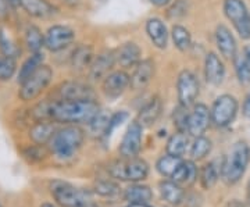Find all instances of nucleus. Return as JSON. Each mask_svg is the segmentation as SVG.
<instances>
[{"mask_svg": "<svg viewBox=\"0 0 250 207\" xmlns=\"http://www.w3.org/2000/svg\"><path fill=\"white\" fill-rule=\"evenodd\" d=\"M100 110L98 100L52 99L50 121L59 125H88Z\"/></svg>", "mask_w": 250, "mask_h": 207, "instance_id": "1", "label": "nucleus"}, {"mask_svg": "<svg viewBox=\"0 0 250 207\" xmlns=\"http://www.w3.org/2000/svg\"><path fill=\"white\" fill-rule=\"evenodd\" d=\"M85 131L81 125H60L47 144L50 156L65 163L75 157L85 142Z\"/></svg>", "mask_w": 250, "mask_h": 207, "instance_id": "2", "label": "nucleus"}, {"mask_svg": "<svg viewBox=\"0 0 250 207\" xmlns=\"http://www.w3.org/2000/svg\"><path fill=\"white\" fill-rule=\"evenodd\" d=\"M250 162V147L248 142L238 141L232 145L229 153L224 159L221 178L227 185H235L242 180Z\"/></svg>", "mask_w": 250, "mask_h": 207, "instance_id": "3", "label": "nucleus"}, {"mask_svg": "<svg viewBox=\"0 0 250 207\" xmlns=\"http://www.w3.org/2000/svg\"><path fill=\"white\" fill-rule=\"evenodd\" d=\"M53 68L49 64H42L29 78L20 83L17 93L18 100L22 103H34L47 90L50 83L53 82Z\"/></svg>", "mask_w": 250, "mask_h": 207, "instance_id": "4", "label": "nucleus"}, {"mask_svg": "<svg viewBox=\"0 0 250 207\" xmlns=\"http://www.w3.org/2000/svg\"><path fill=\"white\" fill-rule=\"evenodd\" d=\"M149 164L143 159H118L108 164V174L116 180L124 182H141L149 175Z\"/></svg>", "mask_w": 250, "mask_h": 207, "instance_id": "5", "label": "nucleus"}, {"mask_svg": "<svg viewBox=\"0 0 250 207\" xmlns=\"http://www.w3.org/2000/svg\"><path fill=\"white\" fill-rule=\"evenodd\" d=\"M54 100H98V92L88 80L72 78L60 82L52 92Z\"/></svg>", "mask_w": 250, "mask_h": 207, "instance_id": "6", "label": "nucleus"}, {"mask_svg": "<svg viewBox=\"0 0 250 207\" xmlns=\"http://www.w3.org/2000/svg\"><path fill=\"white\" fill-rule=\"evenodd\" d=\"M50 195L60 207L88 206V193L64 181H52L49 185Z\"/></svg>", "mask_w": 250, "mask_h": 207, "instance_id": "7", "label": "nucleus"}, {"mask_svg": "<svg viewBox=\"0 0 250 207\" xmlns=\"http://www.w3.org/2000/svg\"><path fill=\"white\" fill-rule=\"evenodd\" d=\"M224 16L241 39H250V13L243 0H224Z\"/></svg>", "mask_w": 250, "mask_h": 207, "instance_id": "8", "label": "nucleus"}, {"mask_svg": "<svg viewBox=\"0 0 250 207\" xmlns=\"http://www.w3.org/2000/svg\"><path fill=\"white\" fill-rule=\"evenodd\" d=\"M177 99L178 104L190 108L197 102L200 95V81L193 70L184 68L177 75Z\"/></svg>", "mask_w": 250, "mask_h": 207, "instance_id": "9", "label": "nucleus"}, {"mask_svg": "<svg viewBox=\"0 0 250 207\" xmlns=\"http://www.w3.org/2000/svg\"><path fill=\"white\" fill-rule=\"evenodd\" d=\"M77 31L67 24H53L45 32V49L50 53H60L74 46Z\"/></svg>", "mask_w": 250, "mask_h": 207, "instance_id": "10", "label": "nucleus"}, {"mask_svg": "<svg viewBox=\"0 0 250 207\" xmlns=\"http://www.w3.org/2000/svg\"><path fill=\"white\" fill-rule=\"evenodd\" d=\"M210 110H211V123L218 128H225L233 123L239 110V103L235 96L229 93H224L213 102V106L210 107Z\"/></svg>", "mask_w": 250, "mask_h": 207, "instance_id": "11", "label": "nucleus"}, {"mask_svg": "<svg viewBox=\"0 0 250 207\" xmlns=\"http://www.w3.org/2000/svg\"><path fill=\"white\" fill-rule=\"evenodd\" d=\"M117 67L114 49H102L96 52V56L86 72V80L95 83H100L110 72Z\"/></svg>", "mask_w": 250, "mask_h": 207, "instance_id": "12", "label": "nucleus"}, {"mask_svg": "<svg viewBox=\"0 0 250 207\" xmlns=\"http://www.w3.org/2000/svg\"><path fill=\"white\" fill-rule=\"evenodd\" d=\"M99 85H100V92L106 99L116 100L121 98L126 90H129L131 75L125 70L114 68Z\"/></svg>", "mask_w": 250, "mask_h": 207, "instance_id": "13", "label": "nucleus"}, {"mask_svg": "<svg viewBox=\"0 0 250 207\" xmlns=\"http://www.w3.org/2000/svg\"><path fill=\"white\" fill-rule=\"evenodd\" d=\"M156 74H157L156 60L153 57H143L129 72V75H131L129 90L143 92L156 78Z\"/></svg>", "mask_w": 250, "mask_h": 207, "instance_id": "14", "label": "nucleus"}, {"mask_svg": "<svg viewBox=\"0 0 250 207\" xmlns=\"http://www.w3.org/2000/svg\"><path fill=\"white\" fill-rule=\"evenodd\" d=\"M143 128L136 120L131 121L129 125L125 131L124 136L121 139V144L118 147V153L123 159H134L138 157V154L142 149Z\"/></svg>", "mask_w": 250, "mask_h": 207, "instance_id": "15", "label": "nucleus"}, {"mask_svg": "<svg viewBox=\"0 0 250 207\" xmlns=\"http://www.w3.org/2000/svg\"><path fill=\"white\" fill-rule=\"evenodd\" d=\"M145 32L149 42L157 50H166L171 41L170 29L166 20L157 16H152L145 22Z\"/></svg>", "mask_w": 250, "mask_h": 207, "instance_id": "16", "label": "nucleus"}, {"mask_svg": "<svg viewBox=\"0 0 250 207\" xmlns=\"http://www.w3.org/2000/svg\"><path fill=\"white\" fill-rule=\"evenodd\" d=\"M211 110L205 103H195L188 118V134L192 138L205 135L208 126L211 125Z\"/></svg>", "mask_w": 250, "mask_h": 207, "instance_id": "17", "label": "nucleus"}, {"mask_svg": "<svg viewBox=\"0 0 250 207\" xmlns=\"http://www.w3.org/2000/svg\"><path fill=\"white\" fill-rule=\"evenodd\" d=\"M96 56L95 47L89 42H82L78 45H74L72 52L68 57L70 68L75 75H86L90 64Z\"/></svg>", "mask_w": 250, "mask_h": 207, "instance_id": "18", "label": "nucleus"}, {"mask_svg": "<svg viewBox=\"0 0 250 207\" xmlns=\"http://www.w3.org/2000/svg\"><path fill=\"white\" fill-rule=\"evenodd\" d=\"M117 68L131 71L136 64L143 59V50L138 42L125 41L114 49Z\"/></svg>", "mask_w": 250, "mask_h": 207, "instance_id": "19", "label": "nucleus"}, {"mask_svg": "<svg viewBox=\"0 0 250 207\" xmlns=\"http://www.w3.org/2000/svg\"><path fill=\"white\" fill-rule=\"evenodd\" d=\"M227 68L223 57L215 52H207L203 62V75L206 82L211 86H220L225 80Z\"/></svg>", "mask_w": 250, "mask_h": 207, "instance_id": "20", "label": "nucleus"}, {"mask_svg": "<svg viewBox=\"0 0 250 207\" xmlns=\"http://www.w3.org/2000/svg\"><path fill=\"white\" fill-rule=\"evenodd\" d=\"M214 42L218 54L225 60L232 62L235 56L238 54V43H236V39H235L232 31L225 24H218L215 27Z\"/></svg>", "mask_w": 250, "mask_h": 207, "instance_id": "21", "label": "nucleus"}, {"mask_svg": "<svg viewBox=\"0 0 250 207\" xmlns=\"http://www.w3.org/2000/svg\"><path fill=\"white\" fill-rule=\"evenodd\" d=\"M20 7L31 18L50 20L59 14L57 6L50 0H20Z\"/></svg>", "mask_w": 250, "mask_h": 207, "instance_id": "22", "label": "nucleus"}, {"mask_svg": "<svg viewBox=\"0 0 250 207\" xmlns=\"http://www.w3.org/2000/svg\"><path fill=\"white\" fill-rule=\"evenodd\" d=\"M163 99H161L159 95H154L150 99L147 100L142 107L139 108L138 111V116H136V121L143 126V128H150L153 126L157 120L161 117V113H163Z\"/></svg>", "mask_w": 250, "mask_h": 207, "instance_id": "23", "label": "nucleus"}, {"mask_svg": "<svg viewBox=\"0 0 250 207\" xmlns=\"http://www.w3.org/2000/svg\"><path fill=\"white\" fill-rule=\"evenodd\" d=\"M59 124L54 121H34L31 125L28 126L27 136L31 144L36 145H43L47 146V144L50 142V139L53 138L54 132L57 131Z\"/></svg>", "mask_w": 250, "mask_h": 207, "instance_id": "24", "label": "nucleus"}, {"mask_svg": "<svg viewBox=\"0 0 250 207\" xmlns=\"http://www.w3.org/2000/svg\"><path fill=\"white\" fill-rule=\"evenodd\" d=\"M0 53L16 60L22 53L21 43L16 39L14 34H11L9 27L4 24L0 25Z\"/></svg>", "mask_w": 250, "mask_h": 207, "instance_id": "25", "label": "nucleus"}, {"mask_svg": "<svg viewBox=\"0 0 250 207\" xmlns=\"http://www.w3.org/2000/svg\"><path fill=\"white\" fill-rule=\"evenodd\" d=\"M197 178H199V168L193 160H182L177 171L171 177V180L181 186H192Z\"/></svg>", "mask_w": 250, "mask_h": 207, "instance_id": "26", "label": "nucleus"}, {"mask_svg": "<svg viewBox=\"0 0 250 207\" xmlns=\"http://www.w3.org/2000/svg\"><path fill=\"white\" fill-rule=\"evenodd\" d=\"M24 46L29 53H39L45 49V34L35 24H27L24 31Z\"/></svg>", "mask_w": 250, "mask_h": 207, "instance_id": "27", "label": "nucleus"}, {"mask_svg": "<svg viewBox=\"0 0 250 207\" xmlns=\"http://www.w3.org/2000/svg\"><path fill=\"white\" fill-rule=\"evenodd\" d=\"M170 36L172 46L179 53H188L192 49V32L190 29L179 22H175L170 29Z\"/></svg>", "mask_w": 250, "mask_h": 207, "instance_id": "28", "label": "nucleus"}, {"mask_svg": "<svg viewBox=\"0 0 250 207\" xmlns=\"http://www.w3.org/2000/svg\"><path fill=\"white\" fill-rule=\"evenodd\" d=\"M190 138L188 132H182V131H175L172 135L168 138L167 145H166V153L172 154L175 157H184L185 154L189 152L190 149Z\"/></svg>", "mask_w": 250, "mask_h": 207, "instance_id": "29", "label": "nucleus"}, {"mask_svg": "<svg viewBox=\"0 0 250 207\" xmlns=\"http://www.w3.org/2000/svg\"><path fill=\"white\" fill-rule=\"evenodd\" d=\"M124 199L132 206H143L150 203V200L153 199V192L147 185L134 182L124 190Z\"/></svg>", "mask_w": 250, "mask_h": 207, "instance_id": "30", "label": "nucleus"}, {"mask_svg": "<svg viewBox=\"0 0 250 207\" xmlns=\"http://www.w3.org/2000/svg\"><path fill=\"white\" fill-rule=\"evenodd\" d=\"M159 189H160L161 198L167 203H170L171 206H179L185 200V192L182 186L172 180L161 181L159 184Z\"/></svg>", "mask_w": 250, "mask_h": 207, "instance_id": "31", "label": "nucleus"}, {"mask_svg": "<svg viewBox=\"0 0 250 207\" xmlns=\"http://www.w3.org/2000/svg\"><path fill=\"white\" fill-rule=\"evenodd\" d=\"M42 64H45V54H43V52L29 54L27 59L24 60V63L21 64V67H20V70L17 72L18 85L22 83L27 78H29Z\"/></svg>", "mask_w": 250, "mask_h": 207, "instance_id": "32", "label": "nucleus"}, {"mask_svg": "<svg viewBox=\"0 0 250 207\" xmlns=\"http://www.w3.org/2000/svg\"><path fill=\"white\" fill-rule=\"evenodd\" d=\"M110 116L103 108L99 111L98 114L93 117V120L88 124V134L96 139H104L108 129V123H110Z\"/></svg>", "mask_w": 250, "mask_h": 207, "instance_id": "33", "label": "nucleus"}, {"mask_svg": "<svg viewBox=\"0 0 250 207\" xmlns=\"http://www.w3.org/2000/svg\"><path fill=\"white\" fill-rule=\"evenodd\" d=\"M21 154L22 159L28 163V164H39V163L45 162L46 159L50 156V152L47 149V146L36 144H28L25 147L21 149Z\"/></svg>", "mask_w": 250, "mask_h": 207, "instance_id": "34", "label": "nucleus"}, {"mask_svg": "<svg viewBox=\"0 0 250 207\" xmlns=\"http://www.w3.org/2000/svg\"><path fill=\"white\" fill-rule=\"evenodd\" d=\"M221 171H223V168L217 167V162H210L205 164L202 167V170L199 171V178H200V184H202L203 189H211L217 184L218 178H221Z\"/></svg>", "mask_w": 250, "mask_h": 207, "instance_id": "35", "label": "nucleus"}, {"mask_svg": "<svg viewBox=\"0 0 250 207\" xmlns=\"http://www.w3.org/2000/svg\"><path fill=\"white\" fill-rule=\"evenodd\" d=\"M213 149V142L211 139L206 138L205 135L193 138L192 144H190V149H189V154L192 157L193 162H199L202 159H205L206 156H208Z\"/></svg>", "mask_w": 250, "mask_h": 207, "instance_id": "36", "label": "nucleus"}, {"mask_svg": "<svg viewBox=\"0 0 250 207\" xmlns=\"http://www.w3.org/2000/svg\"><path fill=\"white\" fill-rule=\"evenodd\" d=\"M182 163L181 157H175L172 154H163L160 159L156 163V170L159 171L160 175L171 178L174 175V172L177 171V168L179 167V164Z\"/></svg>", "mask_w": 250, "mask_h": 207, "instance_id": "37", "label": "nucleus"}, {"mask_svg": "<svg viewBox=\"0 0 250 207\" xmlns=\"http://www.w3.org/2000/svg\"><path fill=\"white\" fill-rule=\"evenodd\" d=\"M189 10H190V0H174L166 9V17L170 21H174L175 24L187 17Z\"/></svg>", "mask_w": 250, "mask_h": 207, "instance_id": "38", "label": "nucleus"}, {"mask_svg": "<svg viewBox=\"0 0 250 207\" xmlns=\"http://www.w3.org/2000/svg\"><path fill=\"white\" fill-rule=\"evenodd\" d=\"M235 75L241 85H250V65L243 54H236L232 60Z\"/></svg>", "mask_w": 250, "mask_h": 207, "instance_id": "39", "label": "nucleus"}, {"mask_svg": "<svg viewBox=\"0 0 250 207\" xmlns=\"http://www.w3.org/2000/svg\"><path fill=\"white\" fill-rule=\"evenodd\" d=\"M17 72V60L0 53V82H7L14 78Z\"/></svg>", "mask_w": 250, "mask_h": 207, "instance_id": "40", "label": "nucleus"}, {"mask_svg": "<svg viewBox=\"0 0 250 207\" xmlns=\"http://www.w3.org/2000/svg\"><path fill=\"white\" fill-rule=\"evenodd\" d=\"M95 192L103 198H116L121 193L120 185L110 180H99L95 184Z\"/></svg>", "mask_w": 250, "mask_h": 207, "instance_id": "41", "label": "nucleus"}, {"mask_svg": "<svg viewBox=\"0 0 250 207\" xmlns=\"http://www.w3.org/2000/svg\"><path fill=\"white\" fill-rule=\"evenodd\" d=\"M188 118H189V108L178 104V107L172 113V123L177 131L188 132Z\"/></svg>", "mask_w": 250, "mask_h": 207, "instance_id": "42", "label": "nucleus"}, {"mask_svg": "<svg viewBox=\"0 0 250 207\" xmlns=\"http://www.w3.org/2000/svg\"><path fill=\"white\" fill-rule=\"evenodd\" d=\"M128 118H129V113H128V111H125V110H118V111H116V113H113V114L110 116L107 134H106V138H104V139H107L108 136L113 134V131L121 125L124 121H126Z\"/></svg>", "mask_w": 250, "mask_h": 207, "instance_id": "43", "label": "nucleus"}, {"mask_svg": "<svg viewBox=\"0 0 250 207\" xmlns=\"http://www.w3.org/2000/svg\"><path fill=\"white\" fill-rule=\"evenodd\" d=\"M13 11L14 9L11 7L9 0H0V22H9Z\"/></svg>", "mask_w": 250, "mask_h": 207, "instance_id": "44", "label": "nucleus"}, {"mask_svg": "<svg viewBox=\"0 0 250 207\" xmlns=\"http://www.w3.org/2000/svg\"><path fill=\"white\" fill-rule=\"evenodd\" d=\"M156 9H167L174 0H147Z\"/></svg>", "mask_w": 250, "mask_h": 207, "instance_id": "45", "label": "nucleus"}, {"mask_svg": "<svg viewBox=\"0 0 250 207\" xmlns=\"http://www.w3.org/2000/svg\"><path fill=\"white\" fill-rule=\"evenodd\" d=\"M242 114H243L246 118H250V92L246 95V98H245V100H243Z\"/></svg>", "mask_w": 250, "mask_h": 207, "instance_id": "46", "label": "nucleus"}, {"mask_svg": "<svg viewBox=\"0 0 250 207\" xmlns=\"http://www.w3.org/2000/svg\"><path fill=\"white\" fill-rule=\"evenodd\" d=\"M224 207H248L241 200H229Z\"/></svg>", "mask_w": 250, "mask_h": 207, "instance_id": "47", "label": "nucleus"}, {"mask_svg": "<svg viewBox=\"0 0 250 207\" xmlns=\"http://www.w3.org/2000/svg\"><path fill=\"white\" fill-rule=\"evenodd\" d=\"M243 56H245V59H246V62L249 63L250 65V45H246L243 47Z\"/></svg>", "mask_w": 250, "mask_h": 207, "instance_id": "48", "label": "nucleus"}, {"mask_svg": "<svg viewBox=\"0 0 250 207\" xmlns=\"http://www.w3.org/2000/svg\"><path fill=\"white\" fill-rule=\"evenodd\" d=\"M64 4H67V6H70V7H75L78 3H80V0H62Z\"/></svg>", "mask_w": 250, "mask_h": 207, "instance_id": "49", "label": "nucleus"}, {"mask_svg": "<svg viewBox=\"0 0 250 207\" xmlns=\"http://www.w3.org/2000/svg\"><path fill=\"white\" fill-rule=\"evenodd\" d=\"M9 3L14 10H17L20 7V0H9Z\"/></svg>", "mask_w": 250, "mask_h": 207, "instance_id": "50", "label": "nucleus"}, {"mask_svg": "<svg viewBox=\"0 0 250 207\" xmlns=\"http://www.w3.org/2000/svg\"><path fill=\"white\" fill-rule=\"evenodd\" d=\"M39 207H56V206H54L53 203H50V202H43V203H42Z\"/></svg>", "mask_w": 250, "mask_h": 207, "instance_id": "51", "label": "nucleus"}, {"mask_svg": "<svg viewBox=\"0 0 250 207\" xmlns=\"http://www.w3.org/2000/svg\"><path fill=\"white\" fill-rule=\"evenodd\" d=\"M248 193H249V196H250V181H249V185H248Z\"/></svg>", "mask_w": 250, "mask_h": 207, "instance_id": "52", "label": "nucleus"}, {"mask_svg": "<svg viewBox=\"0 0 250 207\" xmlns=\"http://www.w3.org/2000/svg\"><path fill=\"white\" fill-rule=\"evenodd\" d=\"M248 205H249V207H250V196H249V199H248Z\"/></svg>", "mask_w": 250, "mask_h": 207, "instance_id": "53", "label": "nucleus"}, {"mask_svg": "<svg viewBox=\"0 0 250 207\" xmlns=\"http://www.w3.org/2000/svg\"><path fill=\"white\" fill-rule=\"evenodd\" d=\"M99 1H103V0H99Z\"/></svg>", "mask_w": 250, "mask_h": 207, "instance_id": "54", "label": "nucleus"}, {"mask_svg": "<svg viewBox=\"0 0 250 207\" xmlns=\"http://www.w3.org/2000/svg\"><path fill=\"white\" fill-rule=\"evenodd\" d=\"M82 207H88V206H82Z\"/></svg>", "mask_w": 250, "mask_h": 207, "instance_id": "55", "label": "nucleus"}, {"mask_svg": "<svg viewBox=\"0 0 250 207\" xmlns=\"http://www.w3.org/2000/svg\"><path fill=\"white\" fill-rule=\"evenodd\" d=\"M92 207H96V206H92Z\"/></svg>", "mask_w": 250, "mask_h": 207, "instance_id": "56", "label": "nucleus"}, {"mask_svg": "<svg viewBox=\"0 0 250 207\" xmlns=\"http://www.w3.org/2000/svg\"><path fill=\"white\" fill-rule=\"evenodd\" d=\"M0 207H1V205H0Z\"/></svg>", "mask_w": 250, "mask_h": 207, "instance_id": "57", "label": "nucleus"}, {"mask_svg": "<svg viewBox=\"0 0 250 207\" xmlns=\"http://www.w3.org/2000/svg\"><path fill=\"white\" fill-rule=\"evenodd\" d=\"M1 207H3V206H1Z\"/></svg>", "mask_w": 250, "mask_h": 207, "instance_id": "58", "label": "nucleus"}]
</instances>
